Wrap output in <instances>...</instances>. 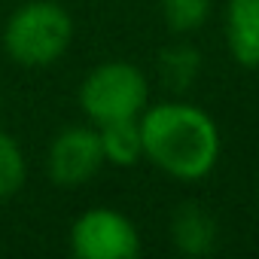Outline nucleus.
Returning a JSON list of instances; mask_svg holds the SVG:
<instances>
[{"instance_id": "1", "label": "nucleus", "mask_w": 259, "mask_h": 259, "mask_svg": "<svg viewBox=\"0 0 259 259\" xmlns=\"http://www.w3.org/2000/svg\"><path fill=\"white\" fill-rule=\"evenodd\" d=\"M144 159L177 180H201L220 162V128L195 104L165 101L141 113Z\"/></svg>"}, {"instance_id": "2", "label": "nucleus", "mask_w": 259, "mask_h": 259, "mask_svg": "<svg viewBox=\"0 0 259 259\" xmlns=\"http://www.w3.org/2000/svg\"><path fill=\"white\" fill-rule=\"evenodd\" d=\"M73 40V19L55 0L22 4L4 31L7 55L22 67H49Z\"/></svg>"}, {"instance_id": "3", "label": "nucleus", "mask_w": 259, "mask_h": 259, "mask_svg": "<svg viewBox=\"0 0 259 259\" xmlns=\"http://www.w3.org/2000/svg\"><path fill=\"white\" fill-rule=\"evenodd\" d=\"M150 85L141 67L128 61H107L89 70L79 85V107L92 125H107L116 119H138L147 110Z\"/></svg>"}, {"instance_id": "4", "label": "nucleus", "mask_w": 259, "mask_h": 259, "mask_svg": "<svg viewBox=\"0 0 259 259\" xmlns=\"http://www.w3.org/2000/svg\"><path fill=\"white\" fill-rule=\"evenodd\" d=\"M70 250L79 259H135L141 253V235L125 213L89 207L70 229Z\"/></svg>"}, {"instance_id": "5", "label": "nucleus", "mask_w": 259, "mask_h": 259, "mask_svg": "<svg viewBox=\"0 0 259 259\" xmlns=\"http://www.w3.org/2000/svg\"><path fill=\"white\" fill-rule=\"evenodd\" d=\"M104 165L107 162H104V150H101L98 125H67L49 144L46 171H49L52 183H58L64 189L89 183Z\"/></svg>"}, {"instance_id": "6", "label": "nucleus", "mask_w": 259, "mask_h": 259, "mask_svg": "<svg viewBox=\"0 0 259 259\" xmlns=\"http://www.w3.org/2000/svg\"><path fill=\"white\" fill-rule=\"evenodd\" d=\"M226 40L241 67H259V0H229L226 4Z\"/></svg>"}, {"instance_id": "7", "label": "nucleus", "mask_w": 259, "mask_h": 259, "mask_svg": "<svg viewBox=\"0 0 259 259\" xmlns=\"http://www.w3.org/2000/svg\"><path fill=\"white\" fill-rule=\"evenodd\" d=\"M171 241L186 256H204L217 247V220L201 204H183L171 220Z\"/></svg>"}, {"instance_id": "8", "label": "nucleus", "mask_w": 259, "mask_h": 259, "mask_svg": "<svg viewBox=\"0 0 259 259\" xmlns=\"http://www.w3.org/2000/svg\"><path fill=\"white\" fill-rule=\"evenodd\" d=\"M104 162L116 168H132L144 159V135H141V116L138 119H116L98 125Z\"/></svg>"}, {"instance_id": "9", "label": "nucleus", "mask_w": 259, "mask_h": 259, "mask_svg": "<svg viewBox=\"0 0 259 259\" xmlns=\"http://www.w3.org/2000/svg\"><path fill=\"white\" fill-rule=\"evenodd\" d=\"M159 70H162V79L171 89L183 92L201 73V52L195 46H189V43H171L159 58Z\"/></svg>"}, {"instance_id": "10", "label": "nucleus", "mask_w": 259, "mask_h": 259, "mask_svg": "<svg viewBox=\"0 0 259 259\" xmlns=\"http://www.w3.org/2000/svg\"><path fill=\"white\" fill-rule=\"evenodd\" d=\"M28 177V162L22 147L16 144V138H10L7 132H0V201L13 198Z\"/></svg>"}, {"instance_id": "11", "label": "nucleus", "mask_w": 259, "mask_h": 259, "mask_svg": "<svg viewBox=\"0 0 259 259\" xmlns=\"http://www.w3.org/2000/svg\"><path fill=\"white\" fill-rule=\"evenodd\" d=\"M210 7H213V0H162V16L171 31L189 34L207 22Z\"/></svg>"}, {"instance_id": "12", "label": "nucleus", "mask_w": 259, "mask_h": 259, "mask_svg": "<svg viewBox=\"0 0 259 259\" xmlns=\"http://www.w3.org/2000/svg\"><path fill=\"white\" fill-rule=\"evenodd\" d=\"M0 110H4V98H0Z\"/></svg>"}]
</instances>
